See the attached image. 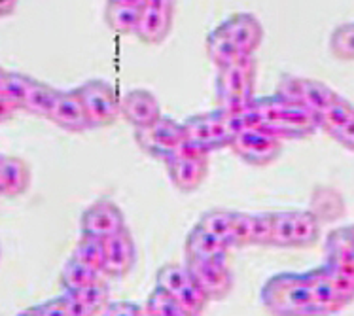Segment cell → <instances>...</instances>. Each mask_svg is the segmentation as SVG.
<instances>
[{
  "label": "cell",
  "mask_w": 354,
  "mask_h": 316,
  "mask_svg": "<svg viewBox=\"0 0 354 316\" xmlns=\"http://www.w3.org/2000/svg\"><path fill=\"white\" fill-rule=\"evenodd\" d=\"M101 315L104 316H140L146 315L145 305H138L135 301H109L102 309Z\"/></svg>",
  "instance_id": "8d00e7d4"
},
{
  "label": "cell",
  "mask_w": 354,
  "mask_h": 316,
  "mask_svg": "<svg viewBox=\"0 0 354 316\" xmlns=\"http://www.w3.org/2000/svg\"><path fill=\"white\" fill-rule=\"evenodd\" d=\"M218 29L235 44V48L243 55H254L263 42V27L260 19L246 12L230 15L225 21L218 25Z\"/></svg>",
  "instance_id": "2e32d148"
},
{
  "label": "cell",
  "mask_w": 354,
  "mask_h": 316,
  "mask_svg": "<svg viewBox=\"0 0 354 316\" xmlns=\"http://www.w3.org/2000/svg\"><path fill=\"white\" fill-rule=\"evenodd\" d=\"M106 279L109 277L102 273L101 269L86 266L84 261H80L73 256L66 259L61 273H59V284L65 292H76V290L91 286V284L106 282Z\"/></svg>",
  "instance_id": "7402d4cb"
},
{
  "label": "cell",
  "mask_w": 354,
  "mask_h": 316,
  "mask_svg": "<svg viewBox=\"0 0 354 316\" xmlns=\"http://www.w3.org/2000/svg\"><path fill=\"white\" fill-rule=\"evenodd\" d=\"M120 115H123L125 122H129L135 129H140L158 122L161 118V106L153 93L146 89H133L122 97Z\"/></svg>",
  "instance_id": "ac0fdd59"
},
{
  "label": "cell",
  "mask_w": 354,
  "mask_h": 316,
  "mask_svg": "<svg viewBox=\"0 0 354 316\" xmlns=\"http://www.w3.org/2000/svg\"><path fill=\"white\" fill-rule=\"evenodd\" d=\"M32 78L27 76V74H21V72L6 71V76H4V84H2V89L0 93L6 95L10 101H14L19 110H21V104L25 101V95L29 91V86Z\"/></svg>",
  "instance_id": "836d02e7"
},
{
  "label": "cell",
  "mask_w": 354,
  "mask_h": 316,
  "mask_svg": "<svg viewBox=\"0 0 354 316\" xmlns=\"http://www.w3.org/2000/svg\"><path fill=\"white\" fill-rule=\"evenodd\" d=\"M57 95L59 89L51 87L50 84H44L40 80L32 78L29 91L25 95V101L21 104V110L32 115H38V118H50L51 108L57 101Z\"/></svg>",
  "instance_id": "cb8c5ba5"
},
{
  "label": "cell",
  "mask_w": 354,
  "mask_h": 316,
  "mask_svg": "<svg viewBox=\"0 0 354 316\" xmlns=\"http://www.w3.org/2000/svg\"><path fill=\"white\" fill-rule=\"evenodd\" d=\"M186 267L209 299H224L233 288V275L220 259L186 258Z\"/></svg>",
  "instance_id": "4fadbf2b"
},
{
  "label": "cell",
  "mask_w": 354,
  "mask_h": 316,
  "mask_svg": "<svg viewBox=\"0 0 354 316\" xmlns=\"http://www.w3.org/2000/svg\"><path fill=\"white\" fill-rule=\"evenodd\" d=\"M256 59L254 55L239 59L232 65L220 66L216 74V95L218 108L239 112L250 104L254 99V84H256Z\"/></svg>",
  "instance_id": "277c9868"
},
{
  "label": "cell",
  "mask_w": 354,
  "mask_h": 316,
  "mask_svg": "<svg viewBox=\"0 0 354 316\" xmlns=\"http://www.w3.org/2000/svg\"><path fill=\"white\" fill-rule=\"evenodd\" d=\"M320 237V216L313 210H284L273 212L271 246L279 248H307Z\"/></svg>",
  "instance_id": "8992f818"
},
{
  "label": "cell",
  "mask_w": 354,
  "mask_h": 316,
  "mask_svg": "<svg viewBox=\"0 0 354 316\" xmlns=\"http://www.w3.org/2000/svg\"><path fill=\"white\" fill-rule=\"evenodd\" d=\"M186 146L203 154H210L220 148H230L239 131L246 127L243 110L230 112L218 108L214 112L196 114L182 123Z\"/></svg>",
  "instance_id": "7a4b0ae2"
},
{
  "label": "cell",
  "mask_w": 354,
  "mask_h": 316,
  "mask_svg": "<svg viewBox=\"0 0 354 316\" xmlns=\"http://www.w3.org/2000/svg\"><path fill=\"white\" fill-rule=\"evenodd\" d=\"M140 8L142 6L106 2L104 21L109 25V29L118 32V35H135L138 19H140Z\"/></svg>",
  "instance_id": "d4e9b609"
},
{
  "label": "cell",
  "mask_w": 354,
  "mask_h": 316,
  "mask_svg": "<svg viewBox=\"0 0 354 316\" xmlns=\"http://www.w3.org/2000/svg\"><path fill=\"white\" fill-rule=\"evenodd\" d=\"M243 114L246 127H258L281 140L307 138L318 131L317 114L313 110L277 93L260 99L254 97L250 104L243 108Z\"/></svg>",
  "instance_id": "6da1fadb"
},
{
  "label": "cell",
  "mask_w": 354,
  "mask_h": 316,
  "mask_svg": "<svg viewBox=\"0 0 354 316\" xmlns=\"http://www.w3.org/2000/svg\"><path fill=\"white\" fill-rule=\"evenodd\" d=\"M71 294L78 299L84 309L87 310V315H101L102 309L106 307V303L110 301V292L106 282H99V284H91V286L82 288Z\"/></svg>",
  "instance_id": "1f68e13d"
},
{
  "label": "cell",
  "mask_w": 354,
  "mask_h": 316,
  "mask_svg": "<svg viewBox=\"0 0 354 316\" xmlns=\"http://www.w3.org/2000/svg\"><path fill=\"white\" fill-rule=\"evenodd\" d=\"M156 286H161L169 294L174 295L188 315H201L209 303V297L197 286V282L194 281L186 266L167 263L161 267L156 275Z\"/></svg>",
  "instance_id": "9c48e42d"
},
{
  "label": "cell",
  "mask_w": 354,
  "mask_h": 316,
  "mask_svg": "<svg viewBox=\"0 0 354 316\" xmlns=\"http://www.w3.org/2000/svg\"><path fill=\"white\" fill-rule=\"evenodd\" d=\"M330 51L339 61H354V21L335 27L330 36Z\"/></svg>",
  "instance_id": "d6a6232c"
},
{
  "label": "cell",
  "mask_w": 354,
  "mask_h": 316,
  "mask_svg": "<svg viewBox=\"0 0 354 316\" xmlns=\"http://www.w3.org/2000/svg\"><path fill=\"white\" fill-rule=\"evenodd\" d=\"M21 315L29 316H89L87 310L84 309V305L74 297L71 292H65L59 297H53V299H48V301L40 303V305H35V307H29L25 309Z\"/></svg>",
  "instance_id": "4316f807"
},
{
  "label": "cell",
  "mask_w": 354,
  "mask_h": 316,
  "mask_svg": "<svg viewBox=\"0 0 354 316\" xmlns=\"http://www.w3.org/2000/svg\"><path fill=\"white\" fill-rule=\"evenodd\" d=\"M326 266L354 277V246L343 227L332 231L326 239Z\"/></svg>",
  "instance_id": "603a6c76"
},
{
  "label": "cell",
  "mask_w": 354,
  "mask_h": 316,
  "mask_svg": "<svg viewBox=\"0 0 354 316\" xmlns=\"http://www.w3.org/2000/svg\"><path fill=\"white\" fill-rule=\"evenodd\" d=\"M165 169L171 184L178 192H196L209 174V154L197 151L184 144L180 150L167 159Z\"/></svg>",
  "instance_id": "8fae6325"
},
{
  "label": "cell",
  "mask_w": 354,
  "mask_h": 316,
  "mask_svg": "<svg viewBox=\"0 0 354 316\" xmlns=\"http://www.w3.org/2000/svg\"><path fill=\"white\" fill-rule=\"evenodd\" d=\"M230 148L246 165L268 167L282 154V140L258 127L248 125L235 135Z\"/></svg>",
  "instance_id": "30bf717a"
},
{
  "label": "cell",
  "mask_w": 354,
  "mask_h": 316,
  "mask_svg": "<svg viewBox=\"0 0 354 316\" xmlns=\"http://www.w3.org/2000/svg\"><path fill=\"white\" fill-rule=\"evenodd\" d=\"M109 2H120V4H133V6H145L146 0H109Z\"/></svg>",
  "instance_id": "ab89813d"
},
{
  "label": "cell",
  "mask_w": 354,
  "mask_h": 316,
  "mask_svg": "<svg viewBox=\"0 0 354 316\" xmlns=\"http://www.w3.org/2000/svg\"><path fill=\"white\" fill-rule=\"evenodd\" d=\"M184 250H186V258H197V259H220L225 261L227 259V252L230 245L222 241L216 235H212L207 230H203L201 225H197L189 231L186 243H184Z\"/></svg>",
  "instance_id": "ffe728a7"
},
{
  "label": "cell",
  "mask_w": 354,
  "mask_h": 316,
  "mask_svg": "<svg viewBox=\"0 0 354 316\" xmlns=\"http://www.w3.org/2000/svg\"><path fill=\"white\" fill-rule=\"evenodd\" d=\"M84 104L91 129L109 127L120 118V95L104 80H89L74 89Z\"/></svg>",
  "instance_id": "52a82bcc"
},
{
  "label": "cell",
  "mask_w": 354,
  "mask_h": 316,
  "mask_svg": "<svg viewBox=\"0 0 354 316\" xmlns=\"http://www.w3.org/2000/svg\"><path fill=\"white\" fill-rule=\"evenodd\" d=\"M233 220H235V210L212 209L199 218L197 225H201L203 230H207L209 233L216 235V237H220L230 245V239H232L233 231Z\"/></svg>",
  "instance_id": "4dcf8cb0"
},
{
  "label": "cell",
  "mask_w": 354,
  "mask_h": 316,
  "mask_svg": "<svg viewBox=\"0 0 354 316\" xmlns=\"http://www.w3.org/2000/svg\"><path fill=\"white\" fill-rule=\"evenodd\" d=\"M4 76H6V68L0 66V89H2V84H4Z\"/></svg>",
  "instance_id": "b9f144b4"
},
{
  "label": "cell",
  "mask_w": 354,
  "mask_h": 316,
  "mask_svg": "<svg viewBox=\"0 0 354 316\" xmlns=\"http://www.w3.org/2000/svg\"><path fill=\"white\" fill-rule=\"evenodd\" d=\"M135 140L145 154L163 163L186 144L182 123L174 122L173 118L167 115H161L158 122L148 127L135 131Z\"/></svg>",
  "instance_id": "ba28073f"
},
{
  "label": "cell",
  "mask_w": 354,
  "mask_h": 316,
  "mask_svg": "<svg viewBox=\"0 0 354 316\" xmlns=\"http://www.w3.org/2000/svg\"><path fill=\"white\" fill-rule=\"evenodd\" d=\"M343 231H345V235L351 241V245L354 246V225H347V227H343Z\"/></svg>",
  "instance_id": "60d3db41"
},
{
  "label": "cell",
  "mask_w": 354,
  "mask_h": 316,
  "mask_svg": "<svg viewBox=\"0 0 354 316\" xmlns=\"http://www.w3.org/2000/svg\"><path fill=\"white\" fill-rule=\"evenodd\" d=\"M104 254H106V239L93 237V235H84L78 239V243L74 246L73 258L84 261L86 266L101 269L104 263ZM104 273V271H102Z\"/></svg>",
  "instance_id": "f1b7e54d"
},
{
  "label": "cell",
  "mask_w": 354,
  "mask_h": 316,
  "mask_svg": "<svg viewBox=\"0 0 354 316\" xmlns=\"http://www.w3.org/2000/svg\"><path fill=\"white\" fill-rule=\"evenodd\" d=\"M353 118L354 104L353 102H348L347 99H343L339 95L335 101L330 102L324 110H320L317 114L318 131H324L326 135L333 137V135H335L343 125H347Z\"/></svg>",
  "instance_id": "484cf974"
},
{
  "label": "cell",
  "mask_w": 354,
  "mask_h": 316,
  "mask_svg": "<svg viewBox=\"0 0 354 316\" xmlns=\"http://www.w3.org/2000/svg\"><path fill=\"white\" fill-rule=\"evenodd\" d=\"M173 19L174 0H146L135 36L145 44H161L173 29Z\"/></svg>",
  "instance_id": "5bb4252c"
},
{
  "label": "cell",
  "mask_w": 354,
  "mask_h": 316,
  "mask_svg": "<svg viewBox=\"0 0 354 316\" xmlns=\"http://www.w3.org/2000/svg\"><path fill=\"white\" fill-rule=\"evenodd\" d=\"M248 245H254V214L235 212L230 246L232 248H243V246Z\"/></svg>",
  "instance_id": "e575fe53"
},
{
  "label": "cell",
  "mask_w": 354,
  "mask_h": 316,
  "mask_svg": "<svg viewBox=\"0 0 354 316\" xmlns=\"http://www.w3.org/2000/svg\"><path fill=\"white\" fill-rule=\"evenodd\" d=\"M125 230V216L118 203L112 199H99L89 205L80 218V233L109 239Z\"/></svg>",
  "instance_id": "9a60e30c"
},
{
  "label": "cell",
  "mask_w": 354,
  "mask_h": 316,
  "mask_svg": "<svg viewBox=\"0 0 354 316\" xmlns=\"http://www.w3.org/2000/svg\"><path fill=\"white\" fill-rule=\"evenodd\" d=\"M332 138L333 140H337L343 148H347L348 151H353L354 154V118L347 123V125H343Z\"/></svg>",
  "instance_id": "74e56055"
},
{
  "label": "cell",
  "mask_w": 354,
  "mask_h": 316,
  "mask_svg": "<svg viewBox=\"0 0 354 316\" xmlns=\"http://www.w3.org/2000/svg\"><path fill=\"white\" fill-rule=\"evenodd\" d=\"M15 112H19V106H17L14 101H10L6 95L0 93V123L12 120L15 115Z\"/></svg>",
  "instance_id": "f35d334b"
},
{
  "label": "cell",
  "mask_w": 354,
  "mask_h": 316,
  "mask_svg": "<svg viewBox=\"0 0 354 316\" xmlns=\"http://www.w3.org/2000/svg\"><path fill=\"white\" fill-rule=\"evenodd\" d=\"M273 237V212L254 214V245L271 246Z\"/></svg>",
  "instance_id": "d590c367"
},
{
  "label": "cell",
  "mask_w": 354,
  "mask_h": 316,
  "mask_svg": "<svg viewBox=\"0 0 354 316\" xmlns=\"http://www.w3.org/2000/svg\"><path fill=\"white\" fill-rule=\"evenodd\" d=\"M205 46H207L209 59L218 66V68H220V66L232 65V63H235L239 59L250 57V55H243V53L235 48V44H233L222 30L218 29V27L210 30Z\"/></svg>",
  "instance_id": "83f0119b"
},
{
  "label": "cell",
  "mask_w": 354,
  "mask_h": 316,
  "mask_svg": "<svg viewBox=\"0 0 354 316\" xmlns=\"http://www.w3.org/2000/svg\"><path fill=\"white\" fill-rule=\"evenodd\" d=\"M146 315L150 316H188L178 299L161 286H156L146 299Z\"/></svg>",
  "instance_id": "f546056e"
},
{
  "label": "cell",
  "mask_w": 354,
  "mask_h": 316,
  "mask_svg": "<svg viewBox=\"0 0 354 316\" xmlns=\"http://www.w3.org/2000/svg\"><path fill=\"white\" fill-rule=\"evenodd\" d=\"M30 186V167L21 158L0 156V195L17 197Z\"/></svg>",
  "instance_id": "44dd1931"
},
{
  "label": "cell",
  "mask_w": 354,
  "mask_h": 316,
  "mask_svg": "<svg viewBox=\"0 0 354 316\" xmlns=\"http://www.w3.org/2000/svg\"><path fill=\"white\" fill-rule=\"evenodd\" d=\"M277 95H281L288 101L299 102L315 114L324 110L330 102H333L339 95L333 91L332 87L326 86L324 82L311 78H297L292 74H282L277 84Z\"/></svg>",
  "instance_id": "7c38bea8"
},
{
  "label": "cell",
  "mask_w": 354,
  "mask_h": 316,
  "mask_svg": "<svg viewBox=\"0 0 354 316\" xmlns=\"http://www.w3.org/2000/svg\"><path fill=\"white\" fill-rule=\"evenodd\" d=\"M135 263H137V246L127 227L106 239V254H104L102 271L109 279L127 277L133 271Z\"/></svg>",
  "instance_id": "e0dca14e"
},
{
  "label": "cell",
  "mask_w": 354,
  "mask_h": 316,
  "mask_svg": "<svg viewBox=\"0 0 354 316\" xmlns=\"http://www.w3.org/2000/svg\"><path fill=\"white\" fill-rule=\"evenodd\" d=\"M261 303L273 315H320L307 273H281L271 277L261 288Z\"/></svg>",
  "instance_id": "3957f363"
},
{
  "label": "cell",
  "mask_w": 354,
  "mask_h": 316,
  "mask_svg": "<svg viewBox=\"0 0 354 316\" xmlns=\"http://www.w3.org/2000/svg\"><path fill=\"white\" fill-rule=\"evenodd\" d=\"M48 120H51L57 127L68 131V133H84V131L91 129L84 104H82L78 93L74 89L59 91L57 101L51 108V114Z\"/></svg>",
  "instance_id": "d6986e66"
},
{
  "label": "cell",
  "mask_w": 354,
  "mask_h": 316,
  "mask_svg": "<svg viewBox=\"0 0 354 316\" xmlns=\"http://www.w3.org/2000/svg\"><path fill=\"white\" fill-rule=\"evenodd\" d=\"M313 295L320 315H333L354 301V277L330 266H320L307 271Z\"/></svg>",
  "instance_id": "5b68a950"
}]
</instances>
